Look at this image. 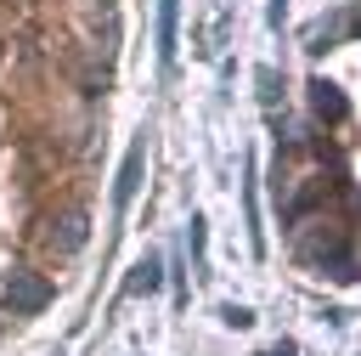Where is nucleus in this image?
<instances>
[{
	"mask_svg": "<svg viewBox=\"0 0 361 356\" xmlns=\"http://www.w3.org/2000/svg\"><path fill=\"white\" fill-rule=\"evenodd\" d=\"M45 305H51V283L34 277V271H11V283H6V311H11V316H39Z\"/></svg>",
	"mask_w": 361,
	"mask_h": 356,
	"instance_id": "obj_1",
	"label": "nucleus"
},
{
	"mask_svg": "<svg viewBox=\"0 0 361 356\" xmlns=\"http://www.w3.org/2000/svg\"><path fill=\"white\" fill-rule=\"evenodd\" d=\"M141 164H147V141L135 136L130 153H124V164H118V181H113V209H130V198L141 186Z\"/></svg>",
	"mask_w": 361,
	"mask_h": 356,
	"instance_id": "obj_2",
	"label": "nucleus"
},
{
	"mask_svg": "<svg viewBox=\"0 0 361 356\" xmlns=\"http://www.w3.org/2000/svg\"><path fill=\"white\" fill-rule=\"evenodd\" d=\"M350 34H355V6H344L333 23H316V28H310V40H305V51H310V57H322V51H333V45H338V40H350Z\"/></svg>",
	"mask_w": 361,
	"mask_h": 356,
	"instance_id": "obj_3",
	"label": "nucleus"
},
{
	"mask_svg": "<svg viewBox=\"0 0 361 356\" xmlns=\"http://www.w3.org/2000/svg\"><path fill=\"white\" fill-rule=\"evenodd\" d=\"M310 113L327 119V124H344L350 119V102H344V90L333 79H310Z\"/></svg>",
	"mask_w": 361,
	"mask_h": 356,
	"instance_id": "obj_4",
	"label": "nucleus"
},
{
	"mask_svg": "<svg viewBox=\"0 0 361 356\" xmlns=\"http://www.w3.org/2000/svg\"><path fill=\"white\" fill-rule=\"evenodd\" d=\"M175 23H180V0H158V62H175Z\"/></svg>",
	"mask_w": 361,
	"mask_h": 356,
	"instance_id": "obj_5",
	"label": "nucleus"
},
{
	"mask_svg": "<svg viewBox=\"0 0 361 356\" xmlns=\"http://www.w3.org/2000/svg\"><path fill=\"white\" fill-rule=\"evenodd\" d=\"M158 283H164V266L147 254V260H135V271L124 277V299H135V294H152Z\"/></svg>",
	"mask_w": 361,
	"mask_h": 356,
	"instance_id": "obj_6",
	"label": "nucleus"
},
{
	"mask_svg": "<svg viewBox=\"0 0 361 356\" xmlns=\"http://www.w3.org/2000/svg\"><path fill=\"white\" fill-rule=\"evenodd\" d=\"M85 243V215H68L62 220V249H79Z\"/></svg>",
	"mask_w": 361,
	"mask_h": 356,
	"instance_id": "obj_7",
	"label": "nucleus"
},
{
	"mask_svg": "<svg viewBox=\"0 0 361 356\" xmlns=\"http://www.w3.org/2000/svg\"><path fill=\"white\" fill-rule=\"evenodd\" d=\"M220 322H226V328H254V311H248V305H226Z\"/></svg>",
	"mask_w": 361,
	"mask_h": 356,
	"instance_id": "obj_8",
	"label": "nucleus"
},
{
	"mask_svg": "<svg viewBox=\"0 0 361 356\" xmlns=\"http://www.w3.org/2000/svg\"><path fill=\"white\" fill-rule=\"evenodd\" d=\"M265 356H299V345H293V339H276V345H271Z\"/></svg>",
	"mask_w": 361,
	"mask_h": 356,
	"instance_id": "obj_9",
	"label": "nucleus"
},
{
	"mask_svg": "<svg viewBox=\"0 0 361 356\" xmlns=\"http://www.w3.org/2000/svg\"><path fill=\"white\" fill-rule=\"evenodd\" d=\"M282 11H288V0H271V28H282Z\"/></svg>",
	"mask_w": 361,
	"mask_h": 356,
	"instance_id": "obj_10",
	"label": "nucleus"
}]
</instances>
